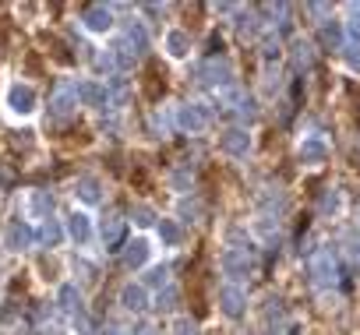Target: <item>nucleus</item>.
<instances>
[{"label":"nucleus","mask_w":360,"mask_h":335,"mask_svg":"<svg viewBox=\"0 0 360 335\" xmlns=\"http://www.w3.org/2000/svg\"><path fill=\"white\" fill-rule=\"evenodd\" d=\"M318 43H321L325 50H342V25H339V22H321Z\"/></svg>","instance_id":"21"},{"label":"nucleus","mask_w":360,"mask_h":335,"mask_svg":"<svg viewBox=\"0 0 360 335\" xmlns=\"http://www.w3.org/2000/svg\"><path fill=\"white\" fill-rule=\"evenodd\" d=\"M262 205H265L269 212H276V216H283V212L290 209V202H286V195H283L279 188H269V191L262 195Z\"/></svg>","instance_id":"25"},{"label":"nucleus","mask_w":360,"mask_h":335,"mask_svg":"<svg viewBox=\"0 0 360 335\" xmlns=\"http://www.w3.org/2000/svg\"><path fill=\"white\" fill-rule=\"evenodd\" d=\"M346 11H349V32L353 39H360V4H349Z\"/></svg>","instance_id":"36"},{"label":"nucleus","mask_w":360,"mask_h":335,"mask_svg":"<svg viewBox=\"0 0 360 335\" xmlns=\"http://www.w3.org/2000/svg\"><path fill=\"white\" fill-rule=\"evenodd\" d=\"M82 22H85L89 32H110V29H113V11L103 8V4H89V8L82 11Z\"/></svg>","instance_id":"10"},{"label":"nucleus","mask_w":360,"mask_h":335,"mask_svg":"<svg viewBox=\"0 0 360 335\" xmlns=\"http://www.w3.org/2000/svg\"><path fill=\"white\" fill-rule=\"evenodd\" d=\"M166 50H169V57H188V50H191V36H188V32H180V29H173V32L166 36Z\"/></svg>","instance_id":"22"},{"label":"nucleus","mask_w":360,"mask_h":335,"mask_svg":"<svg viewBox=\"0 0 360 335\" xmlns=\"http://www.w3.org/2000/svg\"><path fill=\"white\" fill-rule=\"evenodd\" d=\"M36 240H43L46 247H57V244L64 240V230H60V223H57V219H43V226H39Z\"/></svg>","instance_id":"23"},{"label":"nucleus","mask_w":360,"mask_h":335,"mask_svg":"<svg viewBox=\"0 0 360 335\" xmlns=\"http://www.w3.org/2000/svg\"><path fill=\"white\" fill-rule=\"evenodd\" d=\"M120 303H124V310L141 314V310L148 307V293H145V286H141V282H127V286L120 289Z\"/></svg>","instance_id":"14"},{"label":"nucleus","mask_w":360,"mask_h":335,"mask_svg":"<svg viewBox=\"0 0 360 335\" xmlns=\"http://www.w3.org/2000/svg\"><path fill=\"white\" fill-rule=\"evenodd\" d=\"M290 64H293V71H311V64H314V46L304 43V39H297V43L290 46Z\"/></svg>","instance_id":"17"},{"label":"nucleus","mask_w":360,"mask_h":335,"mask_svg":"<svg viewBox=\"0 0 360 335\" xmlns=\"http://www.w3.org/2000/svg\"><path fill=\"white\" fill-rule=\"evenodd\" d=\"M237 32H240V36H255V32H258V18H255V11H248V18H244V15L237 18Z\"/></svg>","instance_id":"31"},{"label":"nucleus","mask_w":360,"mask_h":335,"mask_svg":"<svg viewBox=\"0 0 360 335\" xmlns=\"http://www.w3.org/2000/svg\"><path fill=\"white\" fill-rule=\"evenodd\" d=\"M191 180H195V173L188 170V166H184V170H173V173H169V184H173L176 191H191Z\"/></svg>","instance_id":"28"},{"label":"nucleus","mask_w":360,"mask_h":335,"mask_svg":"<svg viewBox=\"0 0 360 335\" xmlns=\"http://www.w3.org/2000/svg\"><path fill=\"white\" fill-rule=\"evenodd\" d=\"M176 300H180V293H176L173 286H162V289H159V296H155V310H173V307H176Z\"/></svg>","instance_id":"27"},{"label":"nucleus","mask_w":360,"mask_h":335,"mask_svg":"<svg viewBox=\"0 0 360 335\" xmlns=\"http://www.w3.org/2000/svg\"><path fill=\"white\" fill-rule=\"evenodd\" d=\"M356 223H360V205H356Z\"/></svg>","instance_id":"43"},{"label":"nucleus","mask_w":360,"mask_h":335,"mask_svg":"<svg viewBox=\"0 0 360 335\" xmlns=\"http://www.w3.org/2000/svg\"><path fill=\"white\" fill-rule=\"evenodd\" d=\"M120 43H124L131 53H134V60H138V57H145V50H148V36H145L141 22H127V29H124Z\"/></svg>","instance_id":"12"},{"label":"nucleus","mask_w":360,"mask_h":335,"mask_svg":"<svg viewBox=\"0 0 360 335\" xmlns=\"http://www.w3.org/2000/svg\"><path fill=\"white\" fill-rule=\"evenodd\" d=\"M155 127L166 134V131H169V113H155Z\"/></svg>","instance_id":"39"},{"label":"nucleus","mask_w":360,"mask_h":335,"mask_svg":"<svg viewBox=\"0 0 360 335\" xmlns=\"http://www.w3.org/2000/svg\"><path fill=\"white\" fill-rule=\"evenodd\" d=\"M8 106L15 110V113H32L36 110V88L32 85H22V81H15L11 88H8Z\"/></svg>","instance_id":"9"},{"label":"nucleus","mask_w":360,"mask_h":335,"mask_svg":"<svg viewBox=\"0 0 360 335\" xmlns=\"http://www.w3.org/2000/svg\"><path fill=\"white\" fill-rule=\"evenodd\" d=\"M198 81L205 85V88H212V92H226V88H233V67L226 64V60H205V64H198Z\"/></svg>","instance_id":"2"},{"label":"nucleus","mask_w":360,"mask_h":335,"mask_svg":"<svg viewBox=\"0 0 360 335\" xmlns=\"http://www.w3.org/2000/svg\"><path fill=\"white\" fill-rule=\"evenodd\" d=\"M180 212L195 219V216H202V205H198V202H184V205H180Z\"/></svg>","instance_id":"38"},{"label":"nucleus","mask_w":360,"mask_h":335,"mask_svg":"<svg viewBox=\"0 0 360 335\" xmlns=\"http://www.w3.org/2000/svg\"><path fill=\"white\" fill-rule=\"evenodd\" d=\"M342 50H346V64L353 71H360V39H349V46H342Z\"/></svg>","instance_id":"33"},{"label":"nucleus","mask_w":360,"mask_h":335,"mask_svg":"<svg viewBox=\"0 0 360 335\" xmlns=\"http://www.w3.org/2000/svg\"><path fill=\"white\" fill-rule=\"evenodd\" d=\"M32 244H36V230L22 219H11L8 230H4V247L8 251H29Z\"/></svg>","instance_id":"5"},{"label":"nucleus","mask_w":360,"mask_h":335,"mask_svg":"<svg viewBox=\"0 0 360 335\" xmlns=\"http://www.w3.org/2000/svg\"><path fill=\"white\" fill-rule=\"evenodd\" d=\"M219 310L226 314V317H244V310H248V293L240 289V286H233V282H226L223 289H219Z\"/></svg>","instance_id":"6"},{"label":"nucleus","mask_w":360,"mask_h":335,"mask_svg":"<svg viewBox=\"0 0 360 335\" xmlns=\"http://www.w3.org/2000/svg\"><path fill=\"white\" fill-rule=\"evenodd\" d=\"M75 106H78V99H75V85H57V92H53V99H50V117L53 120H68L71 113H75Z\"/></svg>","instance_id":"8"},{"label":"nucleus","mask_w":360,"mask_h":335,"mask_svg":"<svg viewBox=\"0 0 360 335\" xmlns=\"http://www.w3.org/2000/svg\"><path fill=\"white\" fill-rule=\"evenodd\" d=\"M148 251H152V247H148V240H131V244H127V251H124V268H131V272H134V268H141V265L148 261Z\"/></svg>","instance_id":"20"},{"label":"nucleus","mask_w":360,"mask_h":335,"mask_svg":"<svg viewBox=\"0 0 360 335\" xmlns=\"http://www.w3.org/2000/svg\"><path fill=\"white\" fill-rule=\"evenodd\" d=\"M57 303H60L64 310H71L75 317H78V314H85V310H82V289H78L75 282H64V286L57 289Z\"/></svg>","instance_id":"19"},{"label":"nucleus","mask_w":360,"mask_h":335,"mask_svg":"<svg viewBox=\"0 0 360 335\" xmlns=\"http://www.w3.org/2000/svg\"><path fill=\"white\" fill-rule=\"evenodd\" d=\"M131 219H134L138 226H152V223H155V212H152L148 205H134V212H131Z\"/></svg>","instance_id":"32"},{"label":"nucleus","mask_w":360,"mask_h":335,"mask_svg":"<svg viewBox=\"0 0 360 335\" xmlns=\"http://www.w3.org/2000/svg\"><path fill=\"white\" fill-rule=\"evenodd\" d=\"M176 127L180 131H188V134H198V131H205L209 127V120H212V113L202 106V103H184V106H180L176 110Z\"/></svg>","instance_id":"3"},{"label":"nucleus","mask_w":360,"mask_h":335,"mask_svg":"<svg viewBox=\"0 0 360 335\" xmlns=\"http://www.w3.org/2000/svg\"><path fill=\"white\" fill-rule=\"evenodd\" d=\"M159 240H162L166 247H176L180 240H184V230H180L173 219H162V223H159Z\"/></svg>","instance_id":"26"},{"label":"nucleus","mask_w":360,"mask_h":335,"mask_svg":"<svg viewBox=\"0 0 360 335\" xmlns=\"http://www.w3.org/2000/svg\"><path fill=\"white\" fill-rule=\"evenodd\" d=\"M219 148H223L226 155H233V159H244V155L251 152V134H248V127H230V131H223V134H219Z\"/></svg>","instance_id":"7"},{"label":"nucleus","mask_w":360,"mask_h":335,"mask_svg":"<svg viewBox=\"0 0 360 335\" xmlns=\"http://www.w3.org/2000/svg\"><path fill=\"white\" fill-rule=\"evenodd\" d=\"M11 335H36V331H32V328H25V324H22V328H15V331H11Z\"/></svg>","instance_id":"40"},{"label":"nucleus","mask_w":360,"mask_h":335,"mask_svg":"<svg viewBox=\"0 0 360 335\" xmlns=\"http://www.w3.org/2000/svg\"><path fill=\"white\" fill-rule=\"evenodd\" d=\"M166 279H169V268H166V265H155V268H148V275H145V286H155V289H162V286H166Z\"/></svg>","instance_id":"29"},{"label":"nucleus","mask_w":360,"mask_h":335,"mask_svg":"<svg viewBox=\"0 0 360 335\" xmlns=\"http://www.w3.org/2000/svg\"><path fill=\"white\" fill-rule=\"evenodd\" d=\"M219 265H223V272H226L230 279H244V275H251L255 258H251L248 247H226L223 258H219Z\"/></svg>","instance_id":"4"},{"label":"nucleus","mask_w":360,"mask_h":335,"mask_svg":"<svg viewBox=\"0 0 360 335\" xmlns=\"http://www.w3.org/2000/svg\"><path fill=\"white\" fill-rule=\"evenodd\" d=\"M29 209H32V216H39V219H50V212H53V198H50V191H32V198H29Z\"/></svg>","instance_id":"24"},{"label":"nucleus","mask_w":360,"mask_h":335,"mask_svg":"<svg viewBox=\"0 0 360 335\" xmlns=\"http://www.w3.org/2000/svg\"><path fill=\"white\" fill-rule=\"evenodd\" d=\"M307 11H311L314 18H328V15H332V4H311Z\"/></svg>","instance_id":"37"},{"label":"nucleus","mask_w":360,"mask_h":335,"mask_svg":"<svg viewBox=\"0 0 360 335\" xmlns=\"http://www.w3.org/2000/svg\"><path fill=\"white\" fill-rule=\"evenodd\" d=\"M75 99L82 106H106L110 103V88L99 85V81H82V85H75Z\"/></svg>","instance_id":"11"},{"label":"nucleus","mask_w":360,"mask_h":335,"mask_svg":"<svg viewBox=\"0 0 360 335\" xmlns=\"http://www.w3.org/2000/svg\"><path fill=\"white\" fill-rule=\"evenodd\" d=\"M75 195H78L85 205H99V202H103V184H99V177H78Z\"/></svg>","instance_id":"15"},{"label":"nucleus","mask_w":360,"mask_h":335,"mask_svg":"<svg viewBox=\"0 0 360 335\" xmlns=\"http://www.w3.org/2000/svg\"><path fill=\"white\" fill-rule=\"evenodd\" d=\"M43 335H64L60 328H43Z\"/></svg>","instance_id":"41"},{"label":"nucleus","mask_w":360,"mask_h":335,"mask_svg":"<svg viewBox=\"0 0 360 335\" xmlns=\"http://www.w3.org/2000/svg\"><path fill=\"white\" fill-rule=\"evenodd\" d=\"M173 335H198V324H195L191 317H180V321L173 324Z\"/></svg>","instance_id":"35"},{"label":"nucleus","mask_w":360,"mask_h":335,"mask_svg":"<svg viewBox=\"0 0 360 335\" xmlns=\"http://www.w3.org/2000/svg\"><path fill=\"white\" fill-rule=\"evenodd\" d=\"M353 258H356V265H360V244H356V251H353Z\"/></svg>","instance_id":"42"},{"label":"nucleus","mask_w":360,"mask_h":335,"mask_svg":"<svg viewBox=\"0 0 360 335\" xmlns=\"http://www.w3.org/2000/svg\"><path fill=\"white\" fill-rule=\"evenodd\" d=\"M339 205H342L339 191H325V198H321V216H335V212H339Z\"/></svg>","instance_id":"30"},{"label":"nucleus","mask_w":360,"mask_h":335,"mask_svg":"<svg viewBox=\"0 0 360 335\" xmlns=\"http://www.w3.org/2000/svg\"><path fill=\"white\" fill-rule=\"evenodd\" d=\"M325 159H328V148H325L321 138H307V141L300 145V162H307V166H321Z\"/></svg>","instance_id":"18"},{"label":"nucleus","mask_w":360,"mask_h":335,"mask_svg":"<svg viewBox=\"0 0 360 335\" xmlns=\"http://www.w3.org/2000/svg\"><path fill=\"white\" fill-rule=\"evenodd\" d=\"M307 275H311V282L318 286V289H332L335 282H339V268H335V258H332V251H314L311 258H307Z\"/></svg>","instance_id":"1"},{"label":"nucleus","mask_w":360,"mask_h":335,"mask_svg":"<svg viewBox=\"0 0 360 335\" xmlns=\"http://www.w3.org/2000/svg\"><path fill=\"white\" fill-rule=\"evenodd\" d=\"M233 110H237V113H240L244 120H255V117H258V106H255V99H248V96H244V99H240V103H237Z\"/></svg>","instance_id":"34"},{"label":"nucleus","mask_w":360,"mask_h":335,"mask_svg":"<svg viewBox=\"0 0 360 335\" xmlns=\"http://www.w3.org/2000/svg\"><path fill=\"white\" fill-rule=\"evenodd\" d=\"M68 233H71V240L82 247V244H89V237H92V219L85 216V212H75V216H68Z\"/></svg>","instance_id":"16"},{"label":"nucleus","mask_w":360,"mask_h":335,"mask_svg":"<svg viewBox=\"0 0 360 335\" xmlns=\"http://www.w3.org/2000/svg\"><path fill=\"white\" fill-rule=\"evenodd\" d=\"M99 237H103V244H106L110 251H117L120 240H124V219H120L117 212H110V216L99 223Z\"/></svg>","instance_id":"13"}]
</instances>
